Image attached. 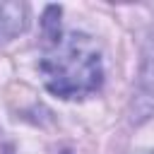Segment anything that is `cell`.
I'll return each instance as SVG.
<instances>
[{"label":"cell","instance_id":"obj_4","mask_svg":"<svg viewBox=\"0 0 154 154\" xmlns=\"http://www.w3.org/2000/svg\"><path fill=\"white\" fill-rule=\"evenodd\" d=\"M0 154H14V149H12V144H10V140L0 132Z\"/></svg>","mask_w":154,"mask_h":154},{"label":"cell","instance_id":"obj_1","mask_svg":"<svg viewBox=\"0 0 154 154\" xmlns=\"http://www.w3.org/2000/svg\"><path fill=\"white\" fill-rule=\"evenodd\" d=\"M43 55L38 70L51 94L60 99H84L103 84V60L96 41L82 31L60 29V7L43 12Z\"/></svg>","mask_w":154,"mask_h":154},{"label":"cell","instance_id":"obj_3","mask_svg":"<svg viewBox=\"0 0 154 154\" xmlns=\"http://www.w3.org/2000/svg\"><path fill=\"white\" fill-rule=\"evenodd\" d=\"M29 26V5L17 0L0 2V46L14 41Z\"/></svg>","mask_w":154,"mask_h":154},{"label":"cell","instance_id":"obj_5","mask_svg":"<svg viewBox=\"0 0 154 154\" xmlns=\"http://www.w3.org/2000/svg\"><path fill=\"white\" fill-rule=\"evenodd\" d=\"M130 154H154V147H152V149H135V152H130Z\"/></svg>","mask_w":154,"mask_h":154},{"label":"cell","instance_id":"obj_2","mask_svg":"<svg viewBox=\"0 0 154 154\" xmlns=\"http://www.w3.org/2000/svg\"><path fill=\"white\" fill-rule=\"evenodd\" d=\"M152 116H154V38L147 41L140 77H137V87H135L132 103H130L132 123H144Z\"/></svg>","mask_w":154,"mask_h":154}]
</instances>
